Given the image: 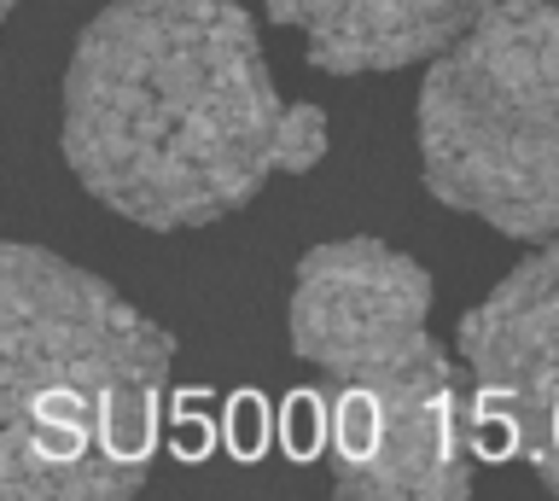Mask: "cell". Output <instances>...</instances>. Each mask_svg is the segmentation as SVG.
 I'll list each match as a JSON object with an SVG mask.
<instances>
[{"instance_id": "obj_1", "label": "cell", "mask_w": 559, "mask_h": 501, "mask_svg": "<svg viewBox=\"0 0 559 501\" xmlns=\"http://www.w3.org/2000/svg\"><path fill=\"white\" fill-rule=\"evenodd\" d=\"M326 158V111L280 106L239 0H111L64 71V164L152 234L204 228Z\"/></svg>"}, {"instance_id": "obj_2", "label": "cell", "mask_w": 559, "mask_h": 501, "mask_svg": "<svg viewBox=\"0 0 559 501\" xmlns=\"http://www.w3.org/2000/svg\"><path fill=\"white\" fill-rule=\"evenodd\" d=\"M175 338L99 274L41 246L0 251V490L105 501L157 455Z\"/></svg>"}, {"instance_id": "obj_3", "label": "cell", "mask_w": 559, "mask_h": 501, "mask_svg": "<svg viewBox=\"0 0 559 501\" xmlns=\"http://www.w3.org/2000/svg\"><path fill=\"white\" fill-rule=\"evenodd\" d=\"M431 274L379 239L304 251L286 333L314 379L338 496L454 501L472 490V414L426 333Z\"/></svg>"}, {"instance_id": "obj_4", "label": "cell", "mask_w": 559, "mask_h": 501, "mask_svg": "<svg viewBox=\"0 0 559 501\" xmlns=\"http://www.w3.org/2000/svg\"><path fill=\"white\" fill-rule=\"evenodd\" d=\"M419 169L437 204L507 239H559V7L489 0L419 82Z\"/></svg>"}, {"instance_id": "obj_5", "label": "cell", "mask_w": 559, "mask_h": 501, "mask_svg": "<svg viewBox=\"0 0 559 501\" xmlns=\"http://www.w3.org/2000/svg\"><path fill=\"white\" fill-rule=\"evenodd\" d=\"M461 356L472 408L496 461L519 455L559 490V239L507 274L478 309L461 315Z\"/></svg>"}, {"instance_id": "obj_6", "label": "cell", "mask_w": 559, "mask_h": 501, "mask_svg": "<svg viewBox=\"0 0 559 501\" xmlns=\"http://www.w3.org/2000/svg\"><path fill=\"white\" fill-rule=\"evenodd\" d=\"M274 24L304 36V53L326 76L402 71L437 59L466 36L489 0H262Z\"/></svg>"}, {"instance_id": "obj_7", "label": "cell", "mask_w": 559, "mask_h": 501, "mask_svg": "<svg viewBox=\"0 0 559 501\" xmlns=\"http://www.w3.org/2000/svg\"><path fill=\"white\" fill-rule=\"evenodd\" d=\"M17 7H24V0H0V12H17Z\"/></svg>"}]
</instances>
